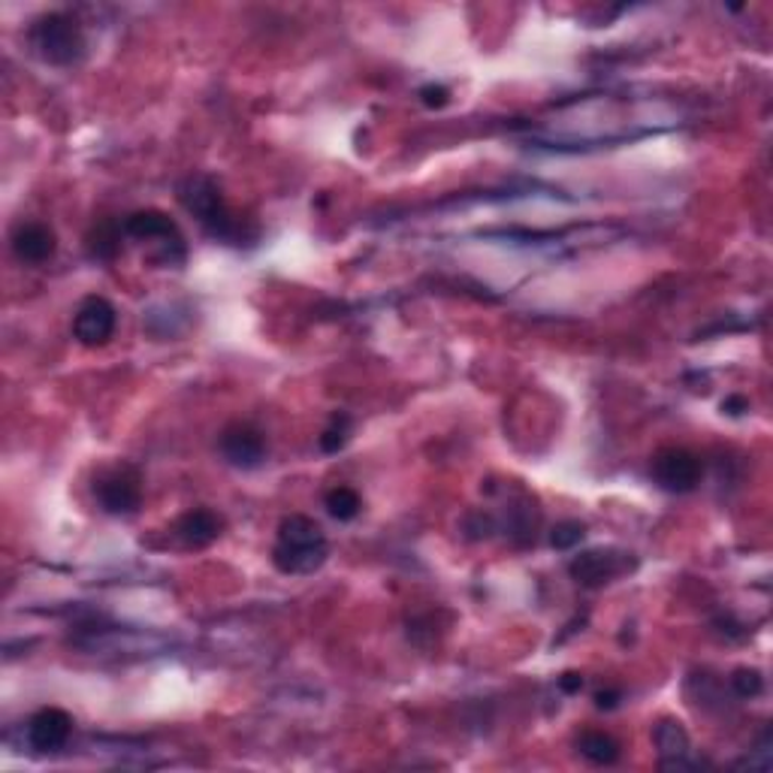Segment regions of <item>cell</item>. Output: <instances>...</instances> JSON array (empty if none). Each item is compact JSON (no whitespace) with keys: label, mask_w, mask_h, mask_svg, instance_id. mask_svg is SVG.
I'll return each mask as SVG.
<instances>
[{"label":"cell","mask_w":773,"mask_h":773,"mask_svg":"<svg viewBox=\"0 0 773 773\" xmlns=\"http://www.w3.org/2000/svg\"><path fill=\"white\" fill-rule=\"evenodd\" d=\"M650 472H653L655 484L662 486L665 493L683 496V493H692L695 486L701 484L704 462H701L698 454L686 450V447H665V450H659L653 457Z\"/></svg>","instance_id":"5b68a950"},{"label":"cell","mask_w":773,"mask_h":773,"mask_svg":"<svg viewBox=\"0 0 773 773\" xmlns=\"http://www.w3.org/2000/svg\"><path fill=\"white\" fill-rule=\"evenodd\" d=\"M420 104L426 106V109H442V106H447V100H450V92H447L445 85H435V82H430V85H423L418 92Z\"/></svg>","instance_id":"ffe728a7"},{"label":"cell","mask_w":773,"mask_h":773,"mask_svg":"<svg viewBox=\"0 0 773 773\" xmlns=\"http://www.w3.org/2000/svg\"><path fill=\"white\" fill-rule=\"evenodd\" d=\"M619 698H623V692H619V689H604V692L595 695V708L614 710L616 704H619Z\"/></svg>","instance_id":"603a6c76"},{"label":"cell","mask_w":773,"mask_h":773,"mask_svg":"<svg viewBox=\"0 0 773 773\" xmlns=\"http://www.w3.org/2000/svg\"><path fill=\"white\" fill-rule=\"evenodd\" d=\"M577 749H580L583 759L592 761V764H602V768L619 759V744L607 732H592V728L583 732L577 737Z\"/></svg>","instance_id":"9a60e30c"},{"label":"cell","mask_w":773,"mask_h":773,"mask_svg":"<svg viewBox=\"0 0 773 773\" xmlns=\"http://www.w3.org/2000/svg\"><path fill=\"white\" fill-rule=\"evenodd\" d=\"M121 224H124V237L140 239V242H155V245H160L164 254L170 257V263H172V249L184 251L182 233H179V227H176V221H172L167 212L160 209L131 212Z\"/></svg>","instance_id":"ba28073f"},{"label":"cell","mask_w":773,"mask_h":773,"mask_svg":"<svg viewBox=\"0 0 773 773\" xmlns=\"http://www.w3.org/2000/svg\"><path fill=\"white\" fill-rule=\"evenodd\" d=\"M631 553L623 551H587L568 563V575L580 587H604L616 577H623L631 568Z\"/></svg>","instance_id":"9c48e42d"},{"label":"cell","mask_w":773,"mask_h":773,"mask_svg":"<svg viewBox=\"0 0 773 773\" xmlns=\"http://www.w3.org/2000/svg\"><path fill=\"white\" fill-rule=\"evenodd\" d=\"M25 734L34 752H58L73 734V716L61 708H43L27 720Z\"/></svg>","instance_id":"30bf717a"},{"label":"cell","mask_w":773,"mask_h":773,"mask_svg":"<svg viewBox=\"0 0 773 773\" xmlns=\"http://www.w3.org/2000/svg\"><path fill=\"white\" fill-rule=\"evenodd\" d=\"M119 324L116 305L104 297H85L73 315V339L85 348H104Z\"/></svg>","instance_id":"52a82bcc"},{"label":"cell","mask_w":773,"mask_h":773,"mask_svg":"<svg viewBox=\"0 0 773 773\" xmlns=\"http://www.w3.org/2000/svg\"><path fill=\"white\" fill-rule=\"evenodd\" d=\"M653 744L659 749V759H662V768H689V752H692V740L689 734L683 728L680 722L674 720H662L653 728Z\"/></svg>","instance_id":"7c38bea8"},{"label":"cell","mask_w":773,"mask_h":773,"mask_svg":"<svg viewBox=\"0 0 773 773\" xmlns=\"http://www.w3.org/2000/svg\"><path fill=\"white\" fill-rule=\"evenodd\" d=\"M324 508H327L333 520L348 523V520H354L357 514L363 511V498H360V493L351 490V486H333L327 496H324Z\"/></svg>","instance_id":"2e32d148"},{"label":"cell","mask_w":773,"mask_h":773,"mask_svg":"<svg viewBox=\"0 0 773 773\" xmlns=\"http://www.w3.org/2000/svg\"><path fill=\"white\" fill-rule=\"evenodd\" d=\"M329 544L321 523L302 514H290L278 523L273 563L281 575H315L327 563Z\"/></svg>","instance_id":"6da1fadb"},{"label":"cell","mask_w":773,"mask_h":773,"mask_svg":"<svg viewBox=\"0 0 773 773\" xmlns=\"http://www.w3.org/2000/svg\"><path fill=\"white\" fill-rule=\"evenodd\" d=\"M583 535H587V526L577 523V520H563V523L553 526L551 544L556 551H575L577 544L583 541Z\"/></svg>","instance_id":"ac0fdd59"},{"label":"cell","mask_w":773,"mask_h":773,"mask_svg":"<svg viewBox=\"0 0 773 773\" xmlns=\"http://www.w3.org/2000/svg\"><path fill=\"white\" fill-rule=\"evenodd\" d=\"M176 194H179V203H182L184 209L203 224V230H206L209 237L221 239L227 245H242L245 227H242V221L230 212V206H227V200H224L221 188H218L215 179L203 176V172L188 176V179L179 182V191H176Z\"/></svg>","instance_id":"7a4b0ae2"},{"label":"cell","mask_w":773,"mask_h":773,"mask_svg":"<svg viewBox=\"0 0 773 773\" xmlns=\"http://www.w3.org/2000/svg\"><path fill=\"white\" fill-rule=\"evenodd\" d=\"M559 689L568 695H577L583 689V677H580L577 671H565L563 677H559Z\"/></svg>","instance_id":"7402d4cb"},{"label":"cell","mask_w":773,"mask_h":773,"mask_svg":"<svg viewBox=\"0 0 773 773\" xmlns=\"http://www.w3.org/2000/svg\"><path fill=\"white\" fill-rule=\"evenodd\" d=\"M722 411H725L728 418H740V414H747L749 411V399L747 396H728V399L722 402Z\"/></svg>","instance_id":"44dd1931"},{"label":"cell","mask_w":773,"mask_h":773,"mask_svg":"<svg viewBox=\"0 0 773 773\" xmlns=\"http://www.w3.org/2000/svg\"><path fill=\"white\" fill-rule=\"evenodd\" d=\"M221 532L224 520L215 511H209V508H191L176 523V535L182 538L184 547H209Z\"/></svg>","instance_id":"4fadbf2b"},{"label":"cell","mask_w":773,"mask_h":773,"mask_svg":"<svg viewBox=\"0 0 773 773\" xmlns=\"http://www.w3.org/2000/svg\"><path fill=\"white\" fill-rule=\"evenodd\" d=\"M732 689L737 698H756L764 692V677L759 668H737L732 674Z\"/></svg>","instance_id":"d6986e66"},{"label":"cell","mask_w":773,"mask_h":773,"mask_svg":"<svg viewBox=\"0 0 773 773\" xmlns=\"http://www.w3.org/2000/svg\"><path fill=\"white\" fill-rule=\"evenodd\" d=\"M121 237H124V224L119 221L94 224L92 233H88V239H85L88 254H92L94 261L112 263L121 254Z\"/></svg>","instance_id":"5bb4252c"},{"label":"cell","mask_w":773,"mask_h":773,"mask_svg":"<svg viewBox=\"0 0 773 773\" xmlns=\"http://www.w3.org/2000/svg\"><path fill=\"white\" fill-rule=\"evenodd\" d=\"M94 498L100 511L112 517H133L143 508V478L133 466H112L94 478Z\"/></svg>","instance_id":"277c9868"},{"label":"cell","mask_w":773,"mask_h":773,"mask_svg":"<svg viewBox=\"0 0 773 773\" xmlns=\"http://www.w3.org/2000/svg\"><path fill=\"white\" fill-rule=\"evenodd\" d=\"M348 438H351V418L339 411V414H333L327 430L321 433V450L324 454H339L341 447L348 445Z\"/></svg>","instance_id":"e0dca14e"},{"label":"cell","mask_w":773,"mask_h":773,"mask_svg":"<svg viewBox=\"0 0 773 773\" xmlns=\"http://www.w3.org/2000/svg\"><path fill=\"white\" fill-rule=\"evenodd\" d=\"M10 245H13V254L22 263H31V266H40V263L52 261L55 251H58V239H55V230L49 224L40 221H22L15 224L13 237H10Z\"/></svg>","instance_id":"8fae6325"},{"label":"cell","mask_w":773,"mask_h":773,"mask_svg":"<svg viewBox=\"0 0 773 773\" xmlns=\"http://www.w3.org/2000/svg\"><path fill=\"white\" fill-rule=\"evenodd\" d=\"M27 43L34 55L52 67L80 64L85 55V34L80 22L67 13H43L27 27Z\"/></svg>","instance_id":"3957f363"},{"label":"cell","mask_w":773,"mask_h":773,"mask_svg":"<svg viewBox=\"0 0 773 773\" xmlns=\"http://www.w3.org/2000/svg\"><path fill=\"white\" fill-rule=\"evenodd\" d=\"M218 454H221L227 466L251 472V469H261L263 462H266L269 447H266V435L257 426H251V423H230L218 435Z\"/></svg>","instance_id":"8992f818"}]
</instances>
